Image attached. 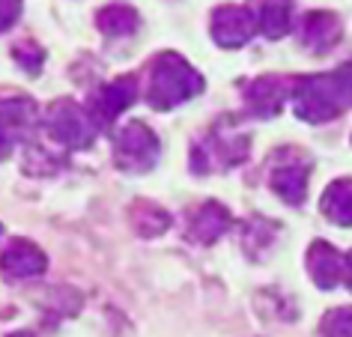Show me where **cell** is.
Wrapping results in <instances>:
<instances>
[{"label":"cell","instance_id":"obj_10","mask_svg":"<svg viewBox=\"0 0 352 337\" xmlns=\"http://www.w3.org/2000/svg\"><path fill=\"white\" fill-rule=\"evenodd\" d=\"M340 19L331 12H307L302 24H298V39H302L305 48L316 51V54H325L340 42Z\"/></svg>","mask_w":352,"mask_h":337},{"label":"cell","instance_id":"obj_11","mask_svg":"<svg viewBox=\"0 0 352 337\" xmlns=\"http://www.w3.org/2000/svg\"><path fill=\"white\" fill-rule=\"evenodd\" d=\"M0 269L6 272V278H36L48 269V260L33 242L15 239V242L6 245L3 257H0Z\"/></svg>","mask_w":352,"mask_h":337},{"label":"cell","instance_id":"obj_18","mask_svg":"<svg viewBox=\"0 0 352 337\" xmlns=\"http://www.w3.org/2000/svg\"><path fill=\"white\" fill-rule=\"evenodd\" d=\"M322 337H352V307H334L320 323Z\"/></svg>","mask_w":352,"mask_h":337},{"label":"cell","instance_id":"obj_13","mask_svg":"<svg viewBox=\"0 0 352 337\" xmlns=\"http://www.w3.org/2000/svg\"><path fill=\"white\" fill-rule=\"evenodd\" d=\"M227 227H230V212H227L221 203L209 200L188 218V239H195L200 245H209V242H215Z\"/></svg>","mask_w":352,"mask_h":337},{"label":"cell","instance_id":"obj_15","mask_svg":"<svg viewBox=\"0 0 352 337\" xmlns=\"http://www.w3.org/2000/svg\"><path fill=\"white\" fill-rule=\"evenodd\" d=\"M322 215L340 227H352V180H338L325 188L322 200Z\"/></svg>","mask_w":352,"mask_h":337},{"label":"cell","instance_id":"obj_17","mask_svg":"<svg viewBox=\"0 0 352 337\" xmlns=\"http://www.w3.org/2000/svg\"><path fill=\"white\" fill-rule=\"evenodd\" d=\"M131 224H135V230L140 236H162L167 227H170V215L155 206V203L149 200H138L135 206H131Z\"/></svg>","mask_w":352,"mask_h":337},{"label":"cell","instance_id":"obj_12","mask_svg":"<svg viewBox=\"0 0 352 337\" xmlns=\"http://www.w3.org/2000/svg\"><path fill=\"white\" fill-rule=\"evenodd\" d=\"M307 272L320 290H334L343 281V257L329 242H314L307 251Z\"/></svg>","mask_w":352,"mask_h":337},{"label":"cell","instance_id":"obj_9","mask_svg":"<svg viewBox=\"0 0 352 337\" xmlns=\"http://www.w3.org/2000/svg\"><path fill=\"white\" fill-rule=\"evenodd\" d=\"M293 153H287V158ZM307 173L311 167L298 158H289V162H275L272 164V173H269V185L275 188V194L280 200H287L289 206H298L305 200V191H307Z\"/></svg>","mask_w":352,"mask_h":337},{"label":"cell","instance_id":"obj_7","mask_svg":"<svg viewBox=\"0 0 352 337\" xmlns=\"http://www.w3.org/2000/svg\"><path fill=\"white\" fill-rule=\"evenodd\" d=\"M254 33H257V21H254L251 10L245 6H221L212 15V39L221 48H242Z\"/></svg>","mask_w":352,"mask_h":337},{"label":"cell","instance_id":"obj_6","mask_svg":"<svg viewBox=\"0 0 352 337\" xmlns=\"http://www.w3.org/2000/svg\"><path fill=\"white\" fill-rule=\"evenodd\" d=\"M135 99H138V78L135 75H122V78H117V81L104 84L102 90L93 93L90 105H87V113L93 117L96 129L102 131V129H108Z\"/></svg>","mask_w":352,"mask_h":337},{"label":"cell","instance_id":"obj_4","mask_svg":"<svg viewBox=\"0 0 352 337\" xmlns=\"http://www.w3.org/2000/svg\"><path fill=\"white\" fill-rule=\"evenodd\" d=\"M245 155H248V135H242L233 122H218L209 138L200 140L195 149V171L206 173L212 164L230 167L245 162Z\"/></svg>","mask_w":352,"mask_h":337},{"label":"cell","instance_id":"obj_21","mask_svg":"<svg viewBox=\"0 0 352 337\" xmlns=\"http://www.w3.org/2000/svg\"><path fill=\"white\" fill-rule=\"evenodd\" d=\"M338 78H340L343 90H346V99H349V105H352V60H349L346 66H340V69H338Z\"/></svg>","mask_w":352,"mask_h":337},{"label":"cell","instance_id":"obj_16","mask_svg":"<svg viewBox=\"0 0 352 337\" xmlns=\"http://www.w3.org/2000/svg\"><path fill=\"white\" fill-rule=\"evenodd\" d=\"M96 24H99V30L104 33V36H113V39H122V36H131V33L138 30V12L131 10V6H120V3H113V6H104V10L96 15Z\"/></svg>","mask_w":352,"mask_h":337},{"label":"cell","instance_id":"obj_20","mask_svg":"<svg viewBox=\"0 0 352 337\" xmlns=\"http://www.w3.org/2000/svg\"><path fill=\"white\" fill-rule=\"evenodd\" d=\"M19 12H21V0H0V30L10 28L19 19Z\"/></svg>","mask_w":352,"mask_h":337},{"label":"cell","instance_id":"obj_2","mask_svg":"<svg viewBox=\"0 0 352 337\" xmlns=\"http://www.w3.org/2000/svg\"><path fill=\"white\" fill-rule=\"evenodd\" d=\"M346 90H343L338 72L298 78L293 84V108L296 117L305 122H329L346 111Z\"/></svg>","mask_w":352,"mask_h":337},{"label":"cell","instance_id":"obj_24","mask_svg":"<svg viewBox=\"0 0 352 337\" xmlns=\"http://www.w3.org/2000/svg\"><path fill=\"white\" fill-rule=\"evenodd\" d=\"M10 337H33V334H28V331H15V334H10Z\"/></svg>","mask_w":352,"mask_h":337},{"label":"cell","instance_id":"obj_23","mask_svg":"<svg viewBox=\"0 0 352 337\" xmlns=\"http://www.w3.org/2000/svg\"><path fill=\"white\" fill-rule=\"evenodd\" d=\"M343 281H346V287L352 290V251L343 257Z\"/></svg>","mask_w":352,"mask_h":337},{"label":"cell","instance_id":"obj_22","mask_svg":"<svg viewBox=\"0 0 352 337\" xmlns=\"http://www.w3.org/2000/svg\"><path fill=\"white\" fill-rule=\"evenodd\" d=\"M10 149H12V138L6 135L3 129H0V162H3V158L10 155Z\"/></svg>","mask_w":352,"mask_h":337},{"label":"cell","instance_id":"obj_5","mask_svg":"<svg viewBox=\"0 0 352 337\" xmlns=\"http://www.w3.org/2000/svg\"><path fill=\"white\" fill-rule=\"evenodd\" d=\"M158 138L140 120H129L117 135V164L122 171H149L158 162Z\"/></svg>","mask_w":352,"mask_h":337},{"label":"cell","instance_id":"obj_3","mask_svg":"<svg viewBox=\"0 0 352 337\" xmlns=\"http://www.w3.org/2000/svg\"><path fill=\"white\" fill-rule=\"evenodd\" d=\"M45 131L54 144H63V146H72V149L90 146L96 140V135H99L93 117L81 108V105H75L72 99L51 102V108L45 113Z\"/></svg>","mask_w":352,"mask_h":337},{"label":"cell","instance_id":"obj_1","mask_svg":"<svg viewBox=\"0 0 352 337\" xmlns=\"http://www.w3.org/2000/svg\"><path fill=\"white\" fill-rule=\"evenodd\" d=\"M204 90V78L197 69H191L179 54L162 51L149 63V84H146V102L155 111H170L176 105L195 99Z\"/></svg>","mask_w":352,"mask_h":337},{"label":"cell","instance_id":"obj_14","mask_svg":"<svg viewBox=\"0 0 352 337\" xmlns=\"http://www.w3.org/2000/svg\"><path fill=\"white\" fill-rule=\"evenodd\" d=\"M251 15L257 21V30L263 36L280 39L289 30V12H293V0H251Z\"/></svg>","mask_w":352,"mask_h":337},{"label":"cell","instance_id":"obj_19","mask_svg":"<svg viewBox=\"0 0 352 337\" xmlns=\"http://www.w3.org/2000/svg\"><path fill=\"white\" fill-rule=\"evenodd\" d=\"M15 60H19V66H24L30 75H36L42 69V60H45V51L39 45H33V42H28V45H15Z\"/></svg>","mask_w":352,"mask_h":337},{"label":"cell","instance_id":"obj_8","mask_svg":"<svg viewBox=\"0 0 352 337\" xmlns=\"http://www.w3.org/2000/svg\"><path fill=\"white\" fill-rule=\"evenodd\" d=\"M293 84L296 81H284V78H275V75L257 78L245 90V105H248V111L254 117H275L284 108V99L289 96V87Z\"/></svg>","mask_w":352,"mask_h":337}]
</instances>
